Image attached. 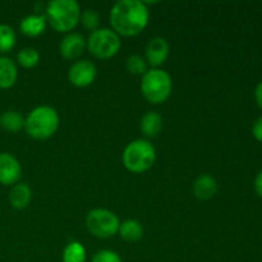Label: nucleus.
I'll return each mask as SVG.
<instances>
[{
    "instance_id": "obj_27",
    "label": "nucleus",
    "mask_w": 262,
    "mask_h": 262,
    "mask_svg": "<svg viewBox=\"0 0 262 262\" xmlns=\"http://www.w3.org/2000/svg\"><path fill=\"white\" fill-rule=\"evenodd\" d=\"M255 99H256V102L258 104V106L262 107V82H260V83H258V86L256 87Z\"/></svg>"
},
{
    "instance_id": "obj_10",
    "label": "nucleus",
    "mask_w": 262,
    "mask_h": 262,
    "mask_svg": "<svg viewBox=\"0 0 262 262\" xmlns=\"http://www.w3.org/2000/svg\"><path fill=\"white\" fill-rule=\"evenodd\" d=\"M170 53V46L168 41L163 37H154L148 41L146 46V61L147 66H150L152 69L159 68L163 66L169 58Z\"/></svg>"
},
{
    "instance_id": "obj_12",
    "label": "nucleus",
    "mask_w": 262,
    "mask_h": 262,
    "mask_svg": "<svg viewBox=\"0 0 262 262\" xmlns=\"http://www.w3.org/2000/svg\"><path fill=\"white\" fill-rule=\"evenodd\" d=\"M194 197L201 201H207V200L212 199L217 191V183L216 179L210 174H201L197 177L193 182V187H192Z\"/></svg>"
},
{
    "instance_id": "obj_8",
    "label": "nucleus",
    "mask_w": 262,
    "mask_h": 262,
    "mask_svg": "<svg viewBox=\"0 0 262 262\" xmlns=\"http://www.w3.org/2000/svg\"><path fill=\"white\" fill-rule=\"evenodd\" d=\"M97 76V69L92 61L86 60H77L76 63L72 64L68 72V79L74 87L78 89H84L90 84L94 83Z\"/></svg>"
},
{
    "instance_id": "obj_5",
    "label": "nucleus",
    "mask_w": 262,
    "mask_h": 262,
    "mask_svg": "<svg viewBox=\"0 0 262 262\" xmlns=\"http://www.w3.org/2000/svg\"><path fill=\"white\" fill-rule=\"evenodd\" d=\"M141 91L143 97L151 104H163L170 97L173 91V79L168 72L160 68H151L142 76Z\"/></svg>"
},
{
    "instance_id": "obj_2",
    "label": "nucleus",
    "mask_w": 262,
    "mask_h": 262,
    "mask_svg": "<svg viewBox=\"0 0 262 262\" xmlns=\"http://www.w3.org/2000/svg\"><path fill=\"white\" fill-rule=\"evenodd\" d=\"M60 123L58 112L53 106L41 105L35 107L26 117L25 130L31 138L45 141L56 133Z\"/></svg>"
},
{
    "instance_id": "obj_15",
    "label": "nucleus",
    "mask_w": 262,
    "mask_h": 262,
    "mask_svg": "<svg viewBox=\"0 0 262 262\" xmlns=\"http://www.w3.org/2000/svg\"><path fill=\"white\" fill-rule=\"evenodd\" d=\"M18 78V68L15 61L8 56H0V90L13 87Z\"/></svg>"
},
{
    "instance_id": "obj_25",
    "label": "nucleus",
    "mask_w": 262,
    "mask_h": 262,
    "mask_svg": "<svg viewBox=\"0 0 262 262\" xmlns=\"http://www.w3.org/2000/svg\"><path fill=\"white\" fill-rule=\"evenodd\" d=\"M252 135L256 140L262 142V117L258 118V119L253 123Z\"/></svg>"
},
{
    "instance_id": "obj_13",
    "label": "nucleus",
    "mask_w": 262,
    "mask_h": 262,
    "mask_svg": "<svg viewBox=\"0 0 262 262\" xmlns=\"http://www.w3.org/2000/svg\"><path fill=\"white\" fill-rule=\"evenodd\" d=\"M48 27V19L45 14L26 15L19 23V30L27 37H37L42 35Z\"/></svg>"
},
{
    "instance_id": "obj_1",
    "label": "nucleus",
    "mask_w": 262,
    "mask_h": 262,
    "mask_svg": "<svg viewBox=\"0 0 262 262\" xmlns=\"http://www.w3.org/2000/svg\"><path fill=\"white\" fill-rule=\"evenodd\" d=\"M112 30L118 36L133 37L147 27L150 10L140 0H120L113 5L109 14Z\"/></svg>"
},
{
    "instance_id": "obj_3",
    "label": "nucleus",
    "mask_w": 262,
    "mask_h": 262,
    "mask_svg": "<svg viewBox=\"0 0 262 262\" xmlns=\"http://www.w3.org/2000/svg\"><path fill=\"white\" fill-rule=\"evenodd\" d=\"M81 13L76 0H53L48 4L45 17L56 32L69 33L79 23Z\"/></svg>"
},
{
    "instance_id": "obj_20",
    "label": "nucleus",
    "mask_w": 262,
    "mask_h": 262,
    "mask_svg": "<svg viewBox=\"0 0 262 262\" xmlns=\"http://www.w3.org/2000/svg\"><path fill=\"white\" fill-rule=\"evenodd\" d=\"M17 42L14 30L8 25H0V54H7L13 50Z\"/></svg>"
},
{
    "instance_id": "obj_18",
    "label": "nucleus",
    "mask_w": 262,
    "mask_h": 262,
    "mask_svg": "<svg viewBox=\"0 0 262 262\" xmlns=\"http://www.w3.org/2000/svg\"><path fill=\"white\" fill-rule=\"evenodd\" d=\"M118 233L125 242H137L143 237V227L138 220L128 219L120 224Z\"/></svg>"
},
{
    "instance_id": "obj_17",
    "label": "nucleus",
    "mask_w": 262,
    "mask_h": 262,
    "mask_svg": "<svg viewBox=\"0 0 262 262\" xmlns=\"http://www.w3.org/2000/svg\"><path fill=\"white\" fill-rule=\"evenodd\" d=\"M25 120L23 115L15 110H7L0 115V127L9 133H18L25 129Z\"/></svg>"
},
{
    "instance_id": "obj_7",
    "label": "nucleus",
    "mask_w": 262,
    "mask_h": 262,
    "mask_svg": "<svg viewBox=\"0 0 262 262\" xmlns=\"http://www.w3.org/2000/svg\"><path fill=\"white\" fill-rule=\"evenodd\" d=\"M86 227L94 237L107 239L114 237L120 227L117 215L107 209H94L87 214Z\"/></svg>"
},
{
    "instance_id": "obj_24",
    "label": "nucleus",
    "mask_w": 262,
    "mask_h": 262,
    "mask_svg": "<svg viewBox=\"0 0 262 262\" xmlns=\"http://www.w3.org/2000/svg\"><path fill=\"white\" fill-rule=\"evenodd\" d=\"M91 262H123L122 257L115 251L101 250L96 252Z\"/></svg>"
},
{
    "instance_id": "obj_16",
    "label": "nucleus",
    "mask_w": 262,
    "mask_h": 262,
    "mask_svg": "<svg viewBox=\"0 0 262 262\" xmlns=\"http://www.w3.org/2000/svg\"><path fill=\"white\" fill-rule=\"evenodd\" d=\"M140 129L147 138H154L163 129V118L156 112H147L143 114L140 122Z\"/></svg>"
},
{
    "instance_id": "obj_11",
    "label": "nucleus",
    "mask_w": 262,
    "mask_h": 262,
    "mask_svg": "<svg viewBox=\"0 0 262 262\" xmlns=\"http://www.w3.org/2000/svg\"><path fill=\"white\" fill-rule=\"evenodd\" d=\"M86 48L87 41L84 40L81 33L69 32L61 40L60 45H59V51H60L61 56L67 60H76L84 53Z\"/></svg>"
},
{
    "instance_id": "obj_21",
    "label": "nucleus",
    "mask_w": 262,
    "mask_h": 262,
    "mask_svg": "<svg viewBox=\"0 0 262 262\" xmlns=\"http://www.w3.org/2000/svg\"><path fill=\"white\" fill-rule=\"evenodd\" d=\"M17 61L26 69H32L40 61V53L35 48H23L17 54Z\"/></svg>"
},
{
    "instance_id": "obj_23",
    "label": "nucleus",
    "mask_w": 262,
    "mask_h": 262,
    "mask_svg": "<svg viewBox=\"0 0 262 262\" xmlns=\"http://www.w3.org/2000/svg\"><path fill=\"white\" fill-rule=\"evenodd\" d=\"M79 22L82 23L83 28L94 32V31L99 30L100 15L95 9H86L84 12L81 13V19H79Z\"/></svg>"
},
{
    "instance_id": "obj_19",
    "label": "nucleus",
    "mask_w": 262,
    "mask_h": 262,
    "mask_svg": "<svg viewBox=\"0 0 262 262\" xmlns=\"http://www.w3.org/2000/svg\"><path fill=\"white\" fill-rule=\"evenodd\" d=\"M63 262H86V250L81 242H69L66 246L61 256Z\"/></svg>"
},
{
    "instance_id": "obj_14",
    "label": "nucleus",
    "mask_w": 262,
    "mask_h": 262,
    "mask_svg": "<svg viewBox=\"0 0 262 262\" xmlns=\"http://www.w3.org/2000/svg\"><path fill=\"white\" fill-rule=\"evenodd\" d=\"M31 200H32V191L28 184L18 182L17 184L12 186L9 191V204L12 205L13 209H26L31 204Z\"/></svg>"
},
{
    "instance_id": "obj_22",
    "label": "nucleus",
    "mask_w": 262,
    "mask_h": 262,
    "mask_svg": "<svg viewBox=\"0 0 262 262\" xmlns=\"http://www.w3.org/2000/svg\"><path fill=\"white\" fill-rule=\"evenodd\" d=\"M125 67H127V71L135 76H143L148 71L146 59L138 54L128 56L127 60H125Z\"/></svg>"
},
{
    "instance_id": "obj_6",
    "label": "nucleus",
    "mask_w": 262,
    "mask_h": 262,
    "mask_svg": "<svg viewBox=\"0 0 262 262\" xmlns=\"http://www.w3.org/2000/svg\"><path fill=\"white\" fill-rule=\"evenodd\" d=\"M86 41L90 53L101 60L115 56L122 48L120 36H118L112 28H99L90 33Z\"/></svg>"
},
{
    "instance_id": "obj_9",
    "label": "nucleus",
    "mask_w": 262,
    "mask_h": 262,
    "mask_svg": "<svg viewBox=\"0 0 262 262\" xmlns=\"http://www.w3.org/2000/svg\"><path fill=\"white\" fill-rule=\"evenodd\" d=\"M22 176V166L15 156L9 152H0V184L14 186Z\"/></svg>"
},
{
    "instance_id": "obj_26",
    "label": "nucleus",
    "mask_w": 262,
    "mask_h": 262,
    "mask_svg": "<svg viewBox=\"0 0 262 262\" xmlns=\"http://www.w3.org/2000/svg\"><path fill=\"white\" fill-rule=\"evenodd\" d=\"M255 189H256V192H257L258 196L262 197V171H260V173L257 174V177H256Z\"/></svg>"
},
{
    "instance_id": "obj_4",
    "label": "nucleus",
    "mask_w": 262,
    "mask_h": 262,
    "mask_svg": "<svg viewBox=\"0 0 262 262\" xmlns=\"http://www.w3.org/2000/svg\"><path fill=\"white\" fill-rule=\"evenodd\" d=\"M156 160V150L148 140L138 138L125 146L122 161L128 171L135 174L150 170Z\"/></svg>"
}]
</instances>
